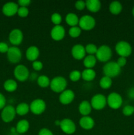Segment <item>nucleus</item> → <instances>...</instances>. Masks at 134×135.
<instances>
[{
    "label": "nucleus",
    "instance_id": "1a4fd4ad",
    "mask_svg": "<svg viewBox=\"0 0 134 135\" xmlns=\"http://www.w3.org/2000/svg\"><path fill=\"white\" fill-rule=\"evenodd\" d=\"M46 109V103L43 99L36 98L32 100L30 104V111L34 115L42 114Z\"/></svg>",
    "mask_w": 134,
    "mask_h": 135
},
{
    "label": "nucleus",
    "instance_id": "f704fd0d",
    "mask_svg": "<svg viewBox=\"0 0 134 135\" xmlns=\"http://www.w3.org/2000/svg\"><path fill=\"white\" fill-rule=\"evenodd\" d=\"M122 113L127 117L132 115L134 113V107L130 105H125L122 109Z\"/></svg>",
    "mask_w": 134,
    "mask_h": 135
},
{
    "label": "nucleus",
    "instance_id": "4be33fe9",
    "mask_svg": "<svg viewBox=\"0 0 134 135\" xmlns=\"http://www.w3.org/2000/svg\"><path fill=\"white\" fill-rule=\"evenodd\" d=\"M16 131L18 134H24L30 129V123L26 119H21L16 125Z\"/></svg>",
    "mask_w": 134,
    "mask_h": 135
},
{
    "label": "nucleus",
    "instance_id": "b1692460",
    "mask_svg": "<svg viewBox=\"0 0 134 135\" xmlns=\"http://www.w3.org/2000/svg\"><path fill=\"white\" fill-rule=\"evenodd\" d=\"M96 77V72L93 69H85L81 72V78L86 82H91Z\"/></svg>",
    "mask_w": 134,
    "mask_h": 135
},
{
    "label": "nucleus",
    "instance_id": "49530a36",
    "mask_svg": "<svg viewBox=\"0 0 134 135\" xmlns=\"http://www.w3.org/2000/svg\"><path fill=\"white\" fill-rule=\"evenodd\" d=\"M60 120H56L55 121V125H56V126H60Z\"/></svg>",
    "mask_w": 134,
    "mask_h": 135
},
{
    "label": "nucleus",
    "instance_id": "dca6fc26",
    "mask_svg": "<svg viewBox=\"0 0 134 135\" xmlns=\"http://www.w3.org/2000/svg\"><path fill=\"white\" fill-rule=\"evenodd\" d=\"M66 34V30L64 26L62 25L54 26L51 28L50 35L51 38L55 41H60L64 38Z\"/></svg>",
    "mask_w": 134,
    "mask_h": 135
},
{
    "label": "nucleus",
    "instance_id": "5701e85b",
    "mask_svg": "<svg viewBox=\"0 0 134 135\" xmlns=\"http://www.w3.org/2000/svg\"><path fill=\"white\" fill-rule=\"evenodd\" d=\"M79 20H80L79 17L74 13H68L65 17L66 23L69 25L70 27L78 26L79 23Z\"/></svg>",
    "mask_w": 134,
    "mask_h": 135
},
{
    "label": "nucleus",
    "instance_id": "c9c22d12",
    "mask_svg": "<svg viewBox=\"0 0 134 135\" xmlns=\"http://www.w3.org/2000/svg\"><path fill=\"white\" fill-rule=\"evenodd\" d=\"M29 9L28 7H19L17 11V15L18 17H21V18H26L28 16Z\"/></svg>",
    "mask_w": 134,
    "mask_h": 135
},
{
    "label": "nucleus",
    "instance_id": "4468645a",
    "mask_svg": "<svg viewBox=\"0 0 134 135\" xmlns=\"http://www.w3.org/2000/svg\"><path fill=\"white\" fill-rule=\"evenodd\" d=\"M18 7L19 6L17 3L10 1L4 4L2 7V12L4 15L7 17H13L17 14Z\"/></svg>",
    "mask_w": 134,
    "mask_h": 135
},
{
    "label": "nucleus",
    "instance_id": "f8f14e48",
    "mask_svg": "<svg viewBox=\"0 0 134 135\" xmlns=\"http://www.w3.org/2000/svg\"><path fill=\"white\" fill-rule=\"evenodd\" d=\"M59 127L63 133L66 134H74L76 131V125L74 121L68 118H64L60 120Z\"/></svg>",
    "mask_w": 134,
    "mask_h": 135
},
{
    "label": "nucleus",
    "instance_id": "20e7f679",
    "mask_svg": "<svg viewBox=\"0 0 134 135\" xmlns=\"http://www.w3.org/2000/svg\"><path fill=\"white\" fill-rule=\"evenodd\" d=\"M115 51L120 57H127L132 52V47L130 44L126 41H119L115 46Z\"/></svg>",
    "mask_w": 134,
    "mask_h": 135
},
{
    "label": "nucleus",
    "instance_id": "473e14b6",
    "mask_svg": "<svg viewBox=\"0 0 134 135\" xmlns=\"http://www.w3.org/2000/svg\"><path fill=\"white\" fill-rule=\"evenodd\" d=\"M81 72L78 70H73L69 74V79L72 82H78L81 79Z\"/></svg>",
    "mask_w": 134,
    "mask_h": 135
},
{
    "label": "nucleus",
    "instance_id": "f257e3e1",
    "mask_svg": "<svg viewBox=\"0 0 134 135\" xmlns=\"http://www.w3.org/2000/svg\"><path fill=\"white\" fill-rule=\"evenodd\" d=\"M67 84V80L64 76H56L51 79L49 86L53 92L60 94L66 89Z\"/></svg>",
    "mask_w": 134,
    "mask_h": 135
},
{
    "label": "nucleus",
    "instance_id": "4c0bfd02",
    "mask_svg": "<svg viewBox=\"0 0 134 135\" xmlns=\"http://www.w3.org/2000/svg\"><path fill=\"white\" fill-rule=\"evenodd\" d=\"M74 6L77 10L82 11L83 9H84L85 7H86L85 1H83V0H80V1H76Z\"/></svg>",
    "mask_w": 134,
    "mask_h": 135
},
{
    "label": "nucleus",
    "instance_id": "a19ab883",
    "mask_svg": "<svg viewBox=\"0 0 134 135\" xmlns=\"http://www.w3.org/2000/svg\"><path fill=\"white\" fill-rule=\"evenodd\" d=\"M38 135H54L53 132L47 128H42L38 132Z\"/></svg>",
    "mask_w": 134,
    "mask_h": 135
},
{
    "label": "nucleus",
    "instance_id": "412c9836",
    "mask_svg": "<svg viewBox=\"0 0 134 135\" xmlns=\"http://www.w3.org/2000/svg\"><path fill=\"white\" fill-rule=\"evenodd\" d=\"M85 5L88 11L93 13L99 12L101 8V3L99 0H87Z\"/></svg>",
    "mask_w": 134,
    "mask_h": 135
},
{
    "label": "nucleus",
    "instance_id": "a18cd8bd",
    "mask_svg": "<svg viewBox=\"0 0 134 135\" xmlns=\"http://www.w3.org/2000/svg\"><path fill=\"white\" fill-rule=\"evenodd\" d=\"M38 76H38L37 73H32L30 75V77H29V79H30L34 81V80H37Z\"/></svg>",
    "mask_w": 134,
    "mask_h": 135
},
{
    "label": "nucleus",
    "instance_id": "7c9ffc66",
    "mask_svg": "<svg viewBox=\"0 0 134 135\" xmlns=\"http://www.w3.org/2000/svg\"><path fill=\"white\" fill-rule=\"evenodd\" d=\"M81 29L78 26H72L68 30V34L72 38H78L81 34Z\"/></svg>",
    "mask_w": 134,
    "mask_h": 135
},
{
    "label": "nucleus",
    "instance_id": "c756f323",
    "mask_svg": "<svg viewBox=\"0 0 134 135\" xmlns=\"http://www.w3.org/2000/svg\"><path fill=\"white\" fill-rule=\"evenodd\" d=\"M36 81L38 86L41 88H47V87L49 86L50 83H51V80L46 75H40V76H39Z\"/></svg>",
    "mask_w": 134,
    "mask_h": 135
},
{
    "label": "nucleus",
    "instance_id": "c85d7f7f",
    "mask_svg": "<svg viewBox=\"0 0 134 135\" xmlns=\"http://www.w3.org/2000/svg\"><path fill=\"white\" fill-rule=\"evenodd\" d=\"M112 80L111 78L106 76H103L99 80V86L101 88L104 90H107L112 86Z\"/></svg>",
    "mask_w": 134,
    "mask_h": 135
},
{
    "label": "nucleus",
    "instance_id": "39448f33",
    "mask_svg": "<svg viewBox=\"0 0 134 135\" xmlns=\"http://www.w3.org/2000/svg\"><path fill=\"white\" fill-rule=\"evenodd\" d=\"M14 78L20 82H24L30 77V71L28 67L24 65H17L13 71Z\"/></svg>",
    "mask_w": 134,
    "mask_h": 135
},
{
    "label": "nucleus",
    "instance_id": "423d86ee",
    "mask_svg": "<svg viewBox=\"0 0 134 135\" xmlns=\"http://www.w3.org/2000/svg\"><path fill=\"white\" fill-rule=\"evenodd\" d=\"M96 21L93 17L89 15H84L79 20L78 26L83 30H91L95 28Z\"/></svg>",
    "mask_w": 134,
    "mask_h": 135
},
{
    "label": "nucleus",
    "instance_id": "a211bd4d",
    "mask_svg": "<svg viewBox=\"0 0 134 135\" xmlns=\"http://www.w3.org/2000/svg\"><path fill=\"white\" fill-rule=\"evenodd\" d=\"M40 55V51L39 48L35 46H29L26 51V57L30 61H35L38 60Z\"/></svg>",
    "mask_w": 134,
    "mask_h": 135
},
{
    "label": "nucleus",
    "instance_id": "a878e982",
    "mask_svg": "<svg viewBox=\"0 0 134 135\" xmlns=\"http://www.w3.org/2000/svg\"><path fill=\"white\" fill-rule=\"evenodd\" d=\"M97 59L95 55H87L84 57L83 60V64L85 69H93L96 65Z\"/></svg>",
    "mask_w": 134,
    "mask_h": 135
},
{
    "label": "nucleus",
    "instance_id": "e433bc0d",
    "mask_svg": "<svg viewBox=\"0 0 134 135\" xmlns=\"http://www.w3.org/2000/svg\"><path fill=\"white\" fill-rule=\"evenodd\" d=\"M32 68L34 69V71H41V70H42V69L43 67V63L39 60H36L35 61L32 62Z\"/></svg>",
    "mask_w": 134,
    "mask_h": 135
},
{
    "label": "nucleus",
    "instance_id": "ddd939ff",
    "mask_svg": "<svg viewBox=\"0 0 134 135\" xmlns=\"http://www.w3.org/2000/svg\"><path fill=\"white\" fill-rule=\"evenodd\" d=\"M24 39L23 32L18 28L13 29L9 34V40L13 46H18L22 44Z\"/></svg>",
    "mask_w": 134,
    "mask_h": 135
},
{
    "label": "nucleus",
    "instance_id": "37998d69",
    "mask_svg": "<svg viewBox=\"0 0 134 135\" xmlns=\"http://www.w3.org/2000/svg\"><path fill=\"white\" fill-rule=\"evenodd\" d=\"M6 106V98L2 93L0 92V109L2 110Z\"/></svg>",
    "mask_w": 134,
    "mask_h": 135
},
{
    "label": "nucleus",
    "instance_id": "bb28decb",
    "mask_svg": "<svg viewBox=\"0 0 134 135\" xmlns=\"http://www.w3.org/2000/svg\"><path fill=\"white\" fill-rule=\"evenodd\" d=\"M3 88L7 92H13L17 90L18 88V84L15 80L9 79L5 81L3 84Z\"/></svg>",
    "mask_w": 134,
    "mask_h": 135
},
{
    "label": "nucleus",
    "instance_id": "2eb2a0df",
    "mask_svg": "<svg viewBox=\"0 0 134 135\" xmlns=\"http://www.w3.org/2000/svg\"><path fill=\"white\" fill-rule=\"evenodd\" d=\"M75 98V94L70 89H66L60 94L59 100L63 105H68L74 101Z\"/></svg>",
    "mask_w": 134,
    "mask_h": 135
},
{
    "label": "nucleus",
    "instance_id": "7ed1b4c3",
    "mask_svg": "<svg viewBox=\"0 0 134 135\" xmlns=\"http://www.w3.org/2000/svg\"><path fill=\"white\" fill-rule=\"evenodd\" d=\"M112 56V50L110 46L107 45H102L98 47L95 57L97 61L102 63H107L110 61Z\"/></svg>",
    "mask_w": 134,
    "mask_h": 135
},
{
    "label": "nucleus",
    "instance_id": "f03ea898",
    "mask_svg": "<svg viewBox=\"0 0 134 135\" xmlns=\"http://www.w3.org/2000/svg\"><path fill=\"white\" fill-rule=\"evenodd\" d=\"M102 73L104 76H106L112 79L116 77L120 74L121 68L118 66L116 62L109 61L105 63L102 67Z\"/></svg>",
    "mask_w": 134,
    "mask_h": 135
},
{
    "label": "nucleus",
    "instance_id": "2f4dec72",
    "mask_svg": "<svg viewBox=\"0 0 134 135\" xmlns=\"http://www.w3.org/2000/svg\"><path fill=\"white\" fill-rule=\"evenodd\" d=\"M85 52L88 55H95L96 53H97V50H98V47L96 46L94 44H88L85 46Z\"/></svg>",
    "mask_w": 134,
    "mask_h": 135
},
{
    "label": "nucleus",
    "instance_id": "6ab92c4d",
    "mask_svg": "<svg viewBox=\"0 0 134 135\" xmlns=\"http://www.w3.org/2000/svg\"><path fill=\"white\" fill-rule=\"evenodd\" d=\"M79 125L84 130H91L95 126V121L90 116H82L79 120Z\"/></svg>",
    "mask_w": 134,
    "mask_h": 135
},
{
    "label": "nucleus",
    "instance_id": "79ce46f5",
    "mask_svg": "<svg viewBox=\"0 0 134 135\" xmlns=\"http://www.w3.org/2000/svg\"><path fill=\"white\" fill-rule=\"evenodd\" d=\"M32 1L30 0H18L17 4L19 7H28L31 4Z\"/></svg>",
    "mask_w": 134,
    "mask_h": 135
},
{
    "label": "nucleus",
    "instance_id": "9d476101",
    "mask_svg": "<svg viewBox=\"0 0 134 135\" xmlns=\"http://www.w3.org/2000/svg\"><path fill=\"white\" fill-rule=\"evenodd\" d=\"M22 51L17 46L9 47V50L7 53V57L8 61L13 64L19 63L22 59Z\"/></svg>",
    "mask_w": 134,
    "mask_h": 135
},
{
    "label": "nucleus",
    "instance_id": "aec40b11",
    "mask_svg": "<svg viewBox=\"0 0 134 135\" xmlns=\"http://www.w3.org/2000/svg\"><path fill=\"white\" fill-rule=\"evenodd\" d=\"M92 107L90 102L87 100H83L78 106V111L82 116H89L92 111Z\"/></svg>",
    "mask_w": 134,
    "mask_h": 135
},
{
    "label": "nucleus",
    "instance_id": "de8ad7c7",
    "mask_svg": "<svg viewBox=\"0 0 134 135\" xmlns=\"http://www.w3.org/2000/svg\"><path fill=\"white\" fill-rule=\"evenodd\" d=\"M132 15H133V17H134V6H133V9H132Z\"/></svg>",
    "mask_w": 134,
    "mask_h": 135
},
{
    "label": "nucleus",
    "instance_id": "cd10ccee",
    "mask_svg": "<svg viewBox=\"0 0 134 135\" xmlns=\"http://www.w3.org/2000/svg\"><path fill=\"white\" fill-rule=\"evenodd\" d=\"M16 113L20 116L26 115L30 112V105L25 102L20 103L15 108Z\"/></svg>",
    "mask_w": 134,
    "mask_h": 135
},
{
    "label": "nucleus",
    "instance_id": "ea45409f",
    "mask_svg": "<svg viewBox=\"0 0 134 135\" xmlns=\"http://www.w3.org/2000/svg\"><path fill=\"white\" fill-rule=\"evenodd\" d=\"M116 62L118 65V66L120 68H122V67H124L127 63V59L126 57H120Z\"/></svg>",
    "mask_w": 134,
    "mask_h": 135
},
{
    "label": "nucleus",
    "instance_id": "6e6552de",
    "mask_svg": "<svg viewBox=\"0 0 134 135\" xmlns=\"http://www.w3.org/2000/svg\"><path fill=\"white\" fill-rule=\"evenodd\" d=\"M107 105L112 109H118L123 104L122 96L117 92H111L106 97Z\"/></svg>",
    "mask_w": 134,
    "mask_h": 135
},
{
    "label": "nucleus",
    "instance_id": "0eeeda50",
    "mask_svg": "<svg viewBox=\"0 0 134 135\" xmlns=\"http://www.w3.org/2000/svg\"><path fill=\"white\" fill-rule=\"evenodd\" d=\"M90 104L92 108L95 110H102L107 104L106 97L102 94H96L91 99Z\"/></svg>",
    "mask_w": 134,
    "mask_h": 135
},
{
    "label": "nucleus",
    "instance_id": "c03bdc74",
    "mask_svg": "<svg viewBox=\"0 0 134 135\" xmlns=\"http://www.w3.org/2000/svg\"><path fill=\"white\" fill-rule=\"evenodd\" d=\"M127 96L129 99L131 100H134V86L129 88L127 92Z\"/></svg>",
    "mask_w": 134,
    "mask_h": 135
},
{
    "label": "nucleus",
    "instance_id": "58836bf2",
    "mask_svg": "<svg viewBox=\"0 0 134 135\" xmlns=\"http://www.w3.org/2000/svg\"><path fill=\"white\" fill-rule=\"evenodd\" d=\"M9 49V47L7 44L4 42H0V53L7 54Z\"/></svg>",
    "mask_w": 134,
    "mask_h": 135
},
{
    "label": "nucleus",
    "instance_id": "9b49d317",
    "mask_svg": "<svg viewBox=\"0 0 134 135\" xmlns=\"http://www.w3.org/2000/svg\"><path fill=\"white\" fill-rule=\"evenodd\" d=\"M16 115L15 108L11 105H7L1 111V117L3 122L8 123L14 119Z\"/></svg>",
    "mask_w": 134,
    "mask_h": 135
},
{
    "label": "nucleus",
    "instance_id": "72a5a7b5",
    "mask_svg": "<svg viewBox=\"0 0 134 135\" xmlns=\"http://www.w3.org/2000/svg\"><path fill=\"white\" fill-rule=\"evenodd\" d=\"M62 20H63V18H62V16L60 13H54L51 15V21L55 26L60 25V23L62 22Z\"/></svg>",
    "mask_w": 134,
    "mask_h": 135
},
{
    "label": "nucleus",
    "instance_id": "393cba45",
    "mask_svg": "<svg viewBox=\"0 0 134 135\" xmlns=\"http://www.w3.org/2000/svg\"><path fill=\"white\" fill-rule=\"evenodd\" d=\"M122 9H123V7H122V3L118 1H112L109 7L110 13L111 14L114 15H119L122 12Z\"/></svg>",
    "mask_w": 134,
    "mask_h": 135
},
{
    "label": "nucleus",
    "instance_id": "f3484780",
    "mask_svg": "<svg viewBox=\"0 0 134 135\" xmlns=\"http://www.w3.org/2000/svg\"><path fill=\"white\" fill-rule=\"evenodd\" d=\"M71 54L73 58H74L76 60L84 59L86 55L85 46L80 44L74 45L71 49Z\"/></svg>",
    "mask_w": 134,
    "mask_h": 135
}]
</instances>
